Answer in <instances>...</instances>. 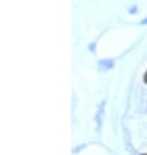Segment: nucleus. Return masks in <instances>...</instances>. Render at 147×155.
Returning <instances> with one entry per match:
<instances>
[{"instance_id":"nucleus-1","label":"nucleus","mask_w":147,"mask_h":155,"mask_svg":"<svg viewBox=\"0 0 147 155\" xmlns=\"http://www.w3.org/2000/svg\"><path fill=\"white\" fill-rule=\"evenodd\" d=\"M145 83L147 84V71H146V74H145Z\"/></svg>"},{"instance_id":"nucleus-2","label":"nucleus","mask_w":147,"mask_h":155,"mask_svg":"<svg viewBox=\"0 0 147 155\" xmlns=\"http://www.w3.org/2000/svg\"><path fill=\"white\" fill-rule=\"evenodd\" d=\"M143 155H147V154H143Z\"/></svg>"}]
</instances>
